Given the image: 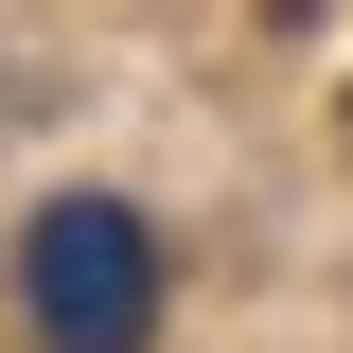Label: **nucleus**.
I'll return each mask as SVG.
<instances>
[{
    "mask_svg": "<svg viewBox=\"0 0 353 353\" xmlns=\"http://www.w3.org/2000/svg\"><path fill=\"white\" fill-rule=\"evenodd\" d=\"M18 283H36V336L53 353H141L159 336V230H141L124 194H53Z\"/></svg>",
    "mask_w": 353,
    "mask_h": 353,
    "instance_id": "1",
    "label": "nucleus"
}]
</instances>
